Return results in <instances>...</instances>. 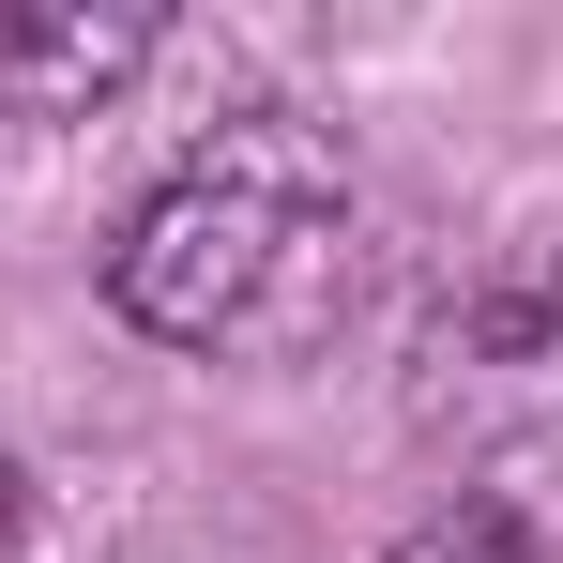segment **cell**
Here are the masks:
<instances>
[{
    "mask_svg": "<svg viewBox=\"0 0 563 563\" xmlns=\"http://www.w3.org/2000/svg\"><path fill=\"white\" fill-rule=\"evenodd\" d=\"M107 289L168 351H305L335 320V289H351V184L320 168V137L229 122L213 153H184L122 213Z\"/></svg>",
    "mask_w": 563,
    "mask_h": 563,
    "instance_id": "cell-1",
    "label": "cell"
},
{
    "mask_svg": "<svg viewBox=\"0 0 563 563\" xmlns=\"http://www.w3.org/2000/svg\"><path fill=\"white\" fill-rule=\"evenodd\" d=\"M137 62H153V15H92V0H62V15H0V107H31V122L107 107Z\"/></svg>",
    "mask_w": 563,
    "mask_h": 563,
    "instance_id": "cell-2",
    "label": "cell"
},
{
    "mask_svg": "<svg viewBox=\"0 0 563 563\" xmlns=\"http://www.w3.org/2000/svg\"><path fill=\"white\" fill-rule=\"evenodd\" d=\"M396 563H563V549H533L518 518H442V533H411Z\"/></svg>",
    "mask_w": 563,
    "mask_h": 563,
    "instance_id": "cell-3",
    "label": "cell"
},
{
    "mask_svg": "<svg viewBox=\"0 0 563 563\" xmlns=\"http://www.w3.org/2000/svg\"><path fill=\"white\" fill-rule=\"evenodd\" d=\"M15 518H31V472H15V442H0V549H15Z\"/></svg>",
    "mask_w": 563,
    "mask_h": 563,
    "instance_id": "cell-4",
    "label": "cell"
}]
</instances>
